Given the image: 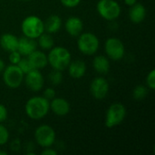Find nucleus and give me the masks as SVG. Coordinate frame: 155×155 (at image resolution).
<instances>
[{
    "instance_id": "f257e3e1",
    "label": "nucleus",
    "mask_w": 155,
    "mask_h": 155,
    "mask_svg": "<svg viewBox=\"0 0 155 155\" xmlns=\"http://www.w3.org/2000/svg\"><path fill=\"white\" fill-rule=\"evenodd\" d=\"M49 103L50 101L44 96H34L30 98L25 105L26 115L32 120H40L44 118L50 110Z\"/></svg>"
},
{
    "instance_id": "f03ea898",
    "label": "nucleus",
    "mask_w": 155,
    "mask_h": 155,
    "mask_svg": "<svg viewBox=\"0 0 155 155\" xmlns=\"http://www.w3.org/2000/svg\"><path fill=\"white\" fill-rule=\"evenodd\" d=\"M48 64L54 70L64 71L65 70L71 60L72 56L68 49L63 46H54L50 49V52L47 55Z\"/></svg>"
},
{
    "instance_id": "7ed1b4c3",
    "label": "nucleus",
    "mask_w": 155,
    "mask_h": 155,
    "mask_svg": "<svg viewBox=\"0 0 155 155\" xmlns=\"http://www.w3.org/2000/svg\"><path fill=\"white\" fill-rule=\"evenodd\" d=\"M21 29L25 36L37 39L45 32L44 22L36 15H29L23 20Z\"/></svg>"
},
{
    "instance_id": "20e7f679",
    "label": "nucleus",
    "mask_w": 155,
    "mask_h": 155,
    "mask_svg": "<svg viewBox=\"0 0 155 155\" xmlns=\"http://www.w3.org/2000/svg\"><path fill=\"white\" fill-rule=\"evenodd\" d=\"M100 42L93 33H82L77 40V46L81 53L85 55H93L99 49Z\"/></svg>"
},
{
    "instance_id": "39448f33",
    "label": "nucleus",
    "mask_w": 155,
    "mask_h": 155,
    "mask_svg": "<svg viewBox=\"0 0 155 155\" xmlns=\"http://www.w3.org/2000/svg\"><path fill=\"white\" fill-rule=\"evenodd\" d=\"M126 116V108L121 103H114L108 108L105 116V126L114 128L121 124Z\"/></svg>"
},
{
    "instance_id": "423d86ee",
    "label": "nucleus",
    "mask_w": 155,
    "mask_h": 155,
    "mask_svg": "<svg viewBox=\"0 0 155 155\" xmlns=\"http://www.w3.org/2000/svg\"><path fill=\"white\" fill-rule=\"evenodd\" d=\"M96 9L99 15L108 21L115 20L121 15V6L115 0H100Z\"/></svg>"
},
{
    "instance_id": "0eeeda50",
    "label": "nucleus",
    "mask_w": 155,
    "mask_h": 155,
    "mask_svg": "<svg viewBox=\"0 0 155 155\" xmlns=\"http://www.w3.org/2000/svg\"><path fill=\"white\" fill-rule=\"evenodd\" d=\"M25 78L24 73L16 64H11L5 67L3 71V80L5 85L9 88H18Z\"/></svg>"
},
{
    "instance_id": "6e6552de",
    "label": "nucleus",
    "mask_w": 155,
    "mask_h": 155,
    "mask_svg": "<svg viewBox=\"0 0 155 155\" xmlns=\"http://www.w3.org/2000/svg\"><path fill=\"white\" fill-rule=\"evenodd\" d=\"M36 143L43 148L51 147L55 142V132L48 124H42L35 132Z\"/></svg>"
},
{
    "instance_id": "1a4fd4ad",
    "label": "nucleus",
    "mask_w": 155,
    "mask_h": 155,
    "mask_svg": "<svg viewBox=\"0 0 155 155\" xmlns=\"http://www.w3.org/2000/svg\"><path fill=\"white\" fill-rule=\"evenodd\" d=\"M104 49L109 59L113 61H119L123 59L125 54V47L124 43L116 37L108 38L105 42Z\"/></svg>"
},
{
    "instance_id": "9d476101",
    "label": "nucleus",
    "mask_w": 155,
    "mask_h": 155,
    "mask_svg": "<svg viewBox=\"0 0 155 155\" xmlns=\"http://www.w3.org/2000/svg\"><path fill=\"white\" fill-rule=\"evenodd\" d=\"M90 92L92 95L97 100L104 99L109 92V83L108 81L102 76L95 77L90 85Z\"/></svg>"
},
{
    "instance_id": "9b49d317",
    "label": "nucleus",
    "mask_w": 155,
    "mask_h": 155,
    "mask_svg": "<svg viewBox=\"0 0 155 155\" xmlns=\"http://www.w3.org/2000/svg\"><path fill=\"white\" fill-rule=\"evenodd\" d=\"M25 81L27 88L33 92H38L44 87L45 79L40 70L33 69L25 74Z\"/></svg>"
},
{
    "instance_id": "f8f14e48",
    "label": "nucleus",
    "mask_w": 155,
    "mask_h": 155,
    "mask_svg": "<svg viewBox=\"0 0 155 155\" xmlns=\"http://www.w3.org/2000/svg\"><path fill=\"white\" fill-rule=\"evenodd\" d=\"M49 105L50 110H52V112L58 116H64L70 112L69 102L62 97H54L50 101Z\"/></svg>"
},
{
    "instance_id": "ddd939ff",
    "label": "nucleus",
    "mask_w": 155,
    "mask_h": 155,
    "mask_svg": "<svg viewBox=\"0 0 155 155\" xmlns=\"http://www.w3.org/2000/svg\"><path fill=\"white\" fill-rule=\"evenodd\" d=\"M65 30L67 34H69L71 36H79L83 33L84 29V23L81 18L77 16H70L64 25Z\"/></svg>"
},
{
    "instance_id": "4468645a",
    "label": "nucleus",
    "mask_w": 155,
    "mask_h": 155,
    "mask_svg": "<svg viewBox=\"0 0 155 155\" xmlns=\"http://www.w3.org/2000/svg\"><path fill=\"white\" fill-rule=\"evenodd\" d=\"M26 57H27L30 64L32 65L33 69L41 70V69H44L48 64L47 55L42 51L35 50L33 53H31Z\"/></svg>"
},
{
    "instance_id": "2eb2a0df",
    "label": "nucleus",
    "mask_w": 155,
    "mask_h": 155,
    "mask_svg": "<svg viewBox=\"0 0 155 155\" xmlns=\"http://www.w3.org/2000/svg\"><path fill=\"white\" fill-rule=\"evenodd\" d=\"M37 43L35 39L29 38L26 36H23L18 39V46L17 51L20 53L22 56H28L31 53L36 50Z\"/></svg>"
},
{
    "instance_id": "dca6fc26",
    "label": "nucleus",
    "mask_w": 155,
    "mask_h": 155,
    "mask_svg": "<svg viewBox=\"0 0 155 155\" xmlns=\"http://www.w3.org/2000/svg\"><path fill=\"white\" fill-rule=\"evenodd\" d=\"M67 68L70 76L74 79L82 78L86 72V64L82 60H74V61L71 60Z\"/></svg>"
},
{
    "instance_id": "f3484780",
    "label": "nucleus",
    "mask_w": 155,
    "mask_h": 155,
    "mask_svg": "<svg viewBox=\"0 0 155 155\" xmlns=\"http://www.w3.org/2000/svg\"><path fill=\"white\" fill-rule=\"evenodd\" d=\"M129 17L130 20L134 24L142 23L146 17V8L143 5L135 3L129 10Z\"/></svg>"
},
{
    "instance_id": "a211bd4d",
    "label": "nucleus",
    "mask_w": 155,
    "mask_h": 155,
    "mask_svg": "<svg viewBox=\"0 0 155 155\" xmlns=\"http://www.w3.org/2000/svg\"><path fill=\"white\" fill-rule=\"evenodd\" d=\"M0 45L8 53L15 51L18 46V38L12 34H4L0 37Z\"/></svg>"
},
{
    "instance_id": "6ab92c4d",
    "label": "nucleus",
    "mask_w": 155,
    "mask_h": 155,
    "mask_svg": "<svg viewBox=\"0 0 155 155\" xmlns=\"http://www.w3.org/2000/svg\"><path fill=\"white\" fill-rule=\"evenodd\" d=\"M44 26H45V32L51 35L55 34L60 30L62 26V19L57 15H51L44 22Z\"/></svg>"
},
{
    "instance_id": "aec40b11",
    "label": "nucleus",
    "mask_w": 155,
    "mask_h": 155,
    "mask_svg": "<svg viewBox=\"0 0 155 155\" xmlns=\"http://www.w3.org/2000/svg\"><path fill=\"white\" fill-rule=\"evenodd\" d=\"M93 66L95 72L100 74H105L110 71V61L104 55H97L94 57Z\"/></svg>"
},
{
    "instance_id": "412c9836",
    "label": "nucleus",
    "mask_w": 155,
    "mask_h": 155,
    "mask_svg": "<svg viewBox=\"0 0 155 155\" xmlns=\"http://www.w3.org/2000/svg\"><path fill=\"white\" fill-rule=\"evenodd\" d=\"M38 45L43 50H50L54 45V41L51 34L44 32L38 38Z\"/></svg>"
},
{
    "instance_id": "4be33fe9",
    "label": "nucleus",
    "mask_w": 155,
    "mask_h": 155,
    "mask_svg": "<svg viewBox=\"0 0 155 155\" xmlns=\"http://www.w3.org/2000/svg\"><path fill=\"white\" fill-rule=\"evenodd\" d=\"M148 94V88L144 85H137L134 92H133V96L135 100L137 101H141L143 100Z\"/></svg>"
},
{
    "instance_id": "5701e85b",
    "label": "nucleus",
    "mask_w": 155,
    "mask_h": 155,
    "mask_svg": "<svg viewBox=\"0 0 155 155\" xmlns=\"http://www.w3.org/2000/svg\"><path fill=\"white\" fill-rule=\"evenodd\" d=\"M49 81L53 85H59L63 81L62 71L53 69V71L49 74Z\"/></svg>"
},
{
    "instance_id": "b1692460",
    "label": "nucleus",
    "mask_w": 155,
    "mask_h": 155,
    "mask_svg": "<svg viewBox=\"0 0 155 155\" xmlns=\"http://www.w3.org/2000/svg\"><path fill=\"white\" fill-rule=\"evenodd\" d=\"M16 65L20 68V70L24 73V74H27L28 72H30L31 70H33L32 65L30 64V63H29L27 57H25V56L24 58H21V60L18 62V64H17Z\"/></svg>"
},
{
    "instance_id": "393cba45",
    "label": "nucleus",
    "mask_w": 155,
    "mask_h": 155,
    "mask_svg": "<svg viewBox=\"0 0 155 155\" xmlns=\"http://www.w3.org/2000/svg\"><path fill=\"white\" fill-rule=\"evenodd\" d=\"M9 140L8 130L2 124H0V146L5 144Z\"/></svg>"
},
{
    "instance_id": "a878e982",
    "label": "nucleus",
    "mask_w": 155,
    "mask_h": 155,
    "mask_svg": "<svg viewBox=\"0 0 155 155\" xmlns=\"http://www.w3.org/2000/svg\"><path fill=\"white\" fill-rule=\"evenodd\" d=\"M146 84H147V86L149 89L151 90H154L155 89V70H152L147 77H146Z\"/></svg>"
},
{
    "instance_id": "bb28decb",
    "label": "nucleus",
    "mask_w": 155,
    "mask_h": 155,
    "mask_svg": "<svg viewBox=\"0 0 155 155\" xmlns=\"http://www.w3.org/2000/svg\"><path fill=\"white\" fill-rule=\"evenodd\" d=\"M22 58V55L20 54V53L15 50V51H13V52H10V54H9V61L11 62L12 64H17L18 62L21 60Z\"/></svg>"
},
{
    "instance_id": "cd10ccee",
    "label": "nucleus",
    "mask_w": 155,
    "mask_h": 155,
    "mask_svg": "<svg viewBox=\"0 0 155 155\" xmlns=\"http://www.w3.org/2000/svg\"><path fill=\"white\" fill-rule=\"evenodd\" d=\"M80 2L81 0H61V3L63 4V5L68 8H73V7L77 6L80 4Z\"/></svg>"
},
{
    "instance_id": "c85d7f7f",
    "label": "nucleus",
    "mask_w": 155,
    "mask_h": 155,
    "mask_svg": "<svg viewBox=\"0 0 155 155\" xmlns=\"http://www.w3.org/2000/svg\"><path fill=\"white\" fill-rule=\"evenodd\" d=\"M44 97L45 99H47L48 101H51L52 99H54L55 97V91L49 87V88H46L45 91H44Z\"/></svg>"
},
{
    "instance_id": "c756f323",
    "label": "nucleus",
    "mask_w": 155,
    "mask_h": 155,
    "mask_svg": "<svg viewBox=\"0 0 155 155\" xmlns=\"http://www.w3.org/2000/svg\"><path fill=\"white\" fill-rule=\"evenodd\" d=\"M7 110L5 105L0 104V124L5 122L7 118Z\"/></svg>"
},
{
    "instance_id": "7c9ffc66",
    "label": "nucleus",
    "mask_w": 155,
    "mask_h": 155,
    "mask_svg": "<svg viewBox=\"0 0 155 155\" xmlns=\"http://www.w3.org/2000/svg\"><path fill=\"white\" fill-rule=\"evenodd\" d=\"M57 154V152L54 151V149L50 148V147H47V148H45V150L42 152V155H56Z\"/></svg>"
},
{
    "instance_id": "2f4dec72",
    "label": "nucleus",
    "mask_w": 155,
    "mask_h": 155,
    "mask_svg": "<svg viewBox=\"0 0 155 155\" xmlns=\"http://www.w3.org/2000/svg\"><path fill=\"white\" fill-rule=\"evenodd\" d=\"M124 3H125L127 5H129V6H132V5H134L135 3H137V0H124Z\"/></svg>"
},
{
    "instance_id": "473e14b6",
    "label": "nucleus",
    "mask_w": 155,
    "mask_h": 155,
    "mask_svg": "<svg viewBox=\"0 0 155 155\" xmlns=\"http://www.w3.org/2000/svg\"><path fill=\"white\" fill-rule=\"evenodd\" d=\"M5 68V63L4 61L0 58V73H2L4 71V69Z\"/></svg>"
},
{
    "instance_id": "72a5a7b5",
    "label": "nucleus",
    "mask_w": 155,
    "mask_h": 155,
    "mask_svg": "<svg viewBox=\"0 0 155 155\" xmlns=\"http://www.w3.org/2000/svg\"><path fill=\"white\" fill-rule=\"evenodd\" d=\"M0 154H1V155H6V153H5V152H2V151H0Z\"/></svg>"
},
{
    "instance_id": "f704fd0d",
    "label": "nucleus",
    "mask_w": 155,
    "mask_h": 155,
    "mask_svg": "<svg viewBox=\"0 0 155 155\" xmlns=\"http://www.w3.org/2000/svg\"><path fill=\"white\" fill-rule=\"evenodd\" d=\"M21 1H30V0H21Z\"/></svg>"
}]
</instances>
